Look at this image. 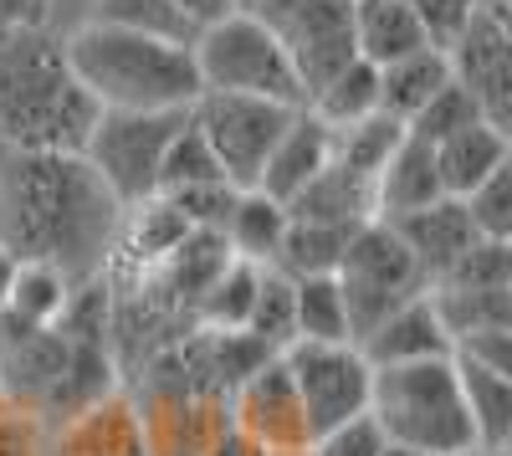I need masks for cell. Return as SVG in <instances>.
I'll return each mask as SVG.
<instances>
[{"label": "cell", "instance_id": "cell-15", "mask_svg": "<svg viewBox=\"0 0 512 456\" xmlns=\"http://www.w3.org/2000/svg\"><path fill=\"white\" fill-rule=\"evenodd\" d=\"M364 354L369 369H384V364H415V359H446L451 354V339H446V328L431 308V298H410L400 303L390 318H379L369 334L354 344Z\"/></svg>", "mask_w": 512, "mask_h": 456}, {"label": "cell", "instance_id": "cell-3", "mask_svg": "<svg viewBox=\"0 0 512 456\" xmlns=\"http://www.w3.org/2000/svg\"><path fill=\"white\" fill-rule=\"evenodd\" d=\"M62 57L77 88L108 113H175L200 98L195 57L175 41L88 21L62 41Z\"/></svg>", "mask_w": 512, "mask_h": 456}, {"label": "cell", "instance_id": "cell-12", "mask_svg": "<svg viewBox=\"0 0 512 456\" xmlns=\"http://www.w3.org/2000/svg\"><path fill=\"white\" fill-rule=\"evenodd\" d=\"M226 405H231V426H236L246 441L262 446L267 456H272V451H303V446H313L308 421H303V405H297V390H292V375H287L282 354H272V359L256 364L251 375L226 395Z\"/></svg>", "mask_w": 512, "mask_h": 456}, {"label": "cell", "instance_id": "cell-44", "mask_svg": "<svg viewBox=\"0 0 512 456\" xmlns=\"http://www.w3.org/2000/svg\"><path fill=\"white\" fill-rule=\"evenodd\" d=\"M384 456H425V451H410V446H384Z\"/></svg>", "mask_w": 512, "mask_h": 456}, {"label": "cell", "instance_id": "cell-24", "mask_svg": "<svg viewBox=\"0 0 512 456\" xmlns=\"http://www.w3.org/2000/svg\"><path fill=\"white\" fill-rule=\"evenodd\" d=\"M282 231H287V205H277L262 190H236V205H231V216L221 226L231 257L256 262V267H272L277 246H282Z\"/></svg>", "mask_w": 512, "mask_h": 456}, {"label": "cell", "instance_id": "cell-29", "mask_svg": "<svg viewBox=\"0 0 512 456\" xmlns=\"http://www.w3.org/2000/svg\"><path fill=\"white\" fill-rule=\"evenodd\" d=\"M98 26L113 31H134V36H154V41H175V47H190L195 41V21H185L169 0H93V16Z\"/></svg>", "mask_w": 512, "mask_h": 456}, {"label": "cell", "instance_id": "cell-34", "mask_svg": "<svg viewBox=\"0 0 512 456\" xmlns=\"http://www.w3.org/2000/svg\"><path fill=\"white\" fill-rule=\"evenodd\" d=\"M482 118V108H477V98L461 88V82L451 77L446 88L425 103L410 123H405V134L410 139H420V144H441V139H451V134H461V129H472V123Z\"/></svg>", "mask_w": 512, "mask_h": 456}, {"label": "cell", "instance_id": "cell-1", "mask_svg": "<svg viewBox=\"0 0 512 456\" xmlns=\"http://www.w3.org/2000/svg\"><path fill=\"white\" fill-rule=\"evenodd\" d=\"M118 205L82 154H0V246L16 262H52L67 282L103 272Z\"/></svg>", "mask_w": 512, "mask_h": 456}, {"label": "cell", "instance_id": "cell-13", "mask_svg": "<svg viewBox=\"0 0 512 456\" xmlns=\"http://www.w3.org/2000/svg\"><path fill=\"white\" fill-rule=\"evenodd\" d=\"M62 369H67V339L52 323H26L0 308V390L16 410L41 416Z\"/></svg>", "mask_w": 512, "mask_h": 456}, {"label": "cell", "instance_id": "cell-30", "mask_svg": "<svg viewBox=\"0 0 512 456\" xmlns=\"http://www.w3.org/2000/svg\"><path fill=\"white\" fill-rule=\"evenodd\" d=\"M67 293H72V282L52 262H16L11 287H6V303H0V308L26 318V323H57Z\"/></svg>", "mask_w": 512, "mask_h": 456}, {"label": "cell", "instance_id": "cell-26", "mask_svg": "<svg viewBox=\"0 0 512 456\" xmlns=\"http://www.w3.org/2000/svg\"><path fill=\"white\" fill-rule=\"evenodd\" d=\"M303 108L313 118H323L333 134L349 129V123H359V118H369V113H379V67H369L364 57H354L338 77H328Z\"/></svg>", "mask_w": 512, "mask_h": 456}, {"label": "cell", "instance_id": "cell-19", "mask_svg": "<svg viewBox=\"0 0 512 456\" xmlns=\"http://www.w3.org/2000/svg\"><path fill=\"white\" fill-rule=\"evenodd\" d=\"M441 200V175H436V154L420 139H400L395 154L384 159V170L374 175V221H400L410 211Z\"/></svg>", "mask_w": 512, "mask_h": 456}, {"label": "cell", "instance_id": "cell-41", "mask_svg": "<svg viewBox=\"0 0 512 456\" xmlns=\"http://www.w3.org/2000/svg\"><path fill=\"white\" fill-rule=\"evenodd\" d=\"M185 21H195V26H210V21H221L226 11H236L231 0H169Z\"/></svg>", "mask_w": 512, "mask_h": 456}, {"label": "cell", "instance_id": "cell-23", "mask_svg": "<svg viewBox=\"0 0 512 456\" xmlns=\"http://www.w3.org/2000/svg\"><path fill=\"white\" fill-rule=\"evenodd\" d=\"M451 82V62L446 52L425 47L415 57H400L390 67H379V113H390L395 123H410L425 103Z\"/></svg>", "mask_w": 512, "mask_h": 456}, {"label": "cell", "instance_id": "cell-47", "mask_svg": "<svg viewBox=\"0 0 512 456\" xmlns=\"http://www.w3.org/2000/svg\"><path fill=\"white\" fill-rule=\"evenodd\" d=\"M466 456H482V451H466Z\"/></svg>", "mask_w": 512, "mask_h": 456}, {"label": "cell", "instance_id": "cell-21", "mask_svg": "<svg viewBox=\"0 0 512 456\" xmlns=\"http://www.w3.org/2000/svg\"><path fill=\"white\" fill-rule=\"evenodd\" d=\"M456 380H461L466 416H472L477 451L482 456H507V441H512V375H497V369H482L472 359H456Z\"/></svg>", "mask_w": 512, "mask_h": 456}, {"label": "cell", "instance_id": "cell-5", "mask_svg": "<svg viewBox=\"0 0 512 456\" xmlns=\"http://www.w3.org/2000/svg\"><path fill=\"white\" fill-rule=\"evenodd\" d=\"M200 93H246L303 108V82L292 72V57L282 41L256 21L251 11H226L221 21H210L190 41Z\"/></svg>", "mask_w": 512, "mask_h": 456}, {"label": "cell", "instance_id": "cell-8", "mask_svg": "<svg viewBox=\"0 0 512 456\" xmlns=\"http://www.w3.org/2000/svg\"><path fill=\"white\" fill-rule=\"evenodd\" d=\"M251 16L287 47L292 72L303 82V103L359 57L354 52V0H256Z\"/></svg>", "mask_w": 512, "mask_h": 456}, {"label": "cell", "instance_id": "cell-33", "mask_svg": "<svg viewBox=\"0 0 512 456\" xmlns=\"http://www.w3.org/2000/svg\"><path fill=\"white\" fill-rule=\"evenodd\" d=\"M216 180H226L221 164H216V154H210L205 134L195 129L190 113H185V123L175 129V139H169V149H164V159H159V195L190 190V185H216Z\"/></svg>", "mask_w": 512, "mask_h": 456}, {"label": "cell", "instance_id": "cell-27", "mask_svg": "<svg viewBox=\"0 0 512 456\" xmlns=\"http://www.w3.org/2000/svg\"><path fill=\"white\" fill-rule=\"evenodd\" d=\"M292 308H297V339L303 344H354L349 308H344V293H338L333 272L292 282Z\"/></svg>", "mask_w": 512, "mask_h": 456}, {"label": "cell", "instance_id": "cell-18", "mask_svg": "<svg viewBox=\"0 0 512 456\" xmlns=\"http://www.w3.org/2000/svg\"><path fill=\"white\" fill-rule=\"evenodd\" d=\"M57 451H62V456H149L134 400H128L123 390H113V395H103L98 405L67 416Z\"/></svg>", "mask_w": 512, "mask_h": 456}, {"label": "cell", "instance_id": "cell-32", "mask_svg": "<svg viewBox=\"0 0 512 456\" xmlns=\"http://www.w3.org/2000/svg\"><path fill=\"white\" fill-rule=\"evenodd\" d=\"M241 334H251L267 354H282L297 344V308H292V277L282 272H262V287H256V303H251V318Z\"/></svg>", "mask_w": 512, "mask_h": 456}, {"label": "cell", "instance_id": "cell-35", "mask_svg": "<svg viewBox=\"0 0 512 456\" xmlns=\"http://www.w3.org/2000/svg\"><path fill=\"white\" fill-rule=\"evenodd\" d=\"M482 241H512V159L461 200Z\"/></svg>", "mask_w": 512, "mask_h": 456}, {"label": "cell", "instance_id": "cell-39", "mask_svg": "<svg viewBox=\"0 0 512 456\" xmlns=\"http://www.w3.org/2000/svg\"><path fill=\"white\" fill-rule=\"evenodd\" d=\"M0 456H36V416L6 405L0 410Z\"/></svg>", "mask_w": 512, "mask_h": 456}, {"label": "cell", "instance_id": "cell-31", "mask_svg": "<svg viewBox=\"0 0 512 456\" xmlns=\"http://www.w3.org/2000/svg\"><path fill=\"white\" fill-rule=\"evenodd\" d=\"M400 139H405V123H395L390 113H369V118H359V123H349V129L333 134V159L344 164V170L374 180Z\"/></svg>", "mask_w": 512, "mask_h": 456}, {"label": "cell", "instance_id": "cell-43", "mask_svg": "<svg viewBox=\"0 0 512 456\" xmlns=\"http://www.w3.org/2000/svg\"><path fill=\"white\" fill-rule=\"evenodd\" d=\"M472 6H477V11H502V16H507V0H472Z\"/></svg>", "mask_w": 512, "mask_h": 456}, {"label": "cell", "instance_id": "cell-6", "mask_svg": "<svg viewBox=\"0 0 512 456\" xmlns=\"http://www.w3.org/2000/svg\"><path fill=\"white\" fill-rule=\"evenodd\" d=\"M190 108L175 113H98L88 144H82V164L98 175V185L113 195L118 211L159 195V159L175 139V129L185 123Z\"/></svg>", "mask_w": 512, "mask_h": 456}, {"label": "cell", "instance_id": "cell-28", "mask_svg": "<svg viewBox=\"0 0 512 456\" xmlns=\"http://www.w3.org/2000/svg\"><path fill=\"white\" fill-rule=\"evenodd\" d=\"M354 231H338V226H308V221H287L282 231V246L272 257V272L303 282V277H328L338 267V257H344Z\"/></svg>", "mask_w": 512, "mask_h": 456}, {"label": "cell", "instance_id": "cell-46", "mask_svg": "<svg viewBox=\"0 0 512 456\" xmlns=\"http://www.w3.org/2000/svg\"><path fill=\"white\" fill-rule=\"evenodd\" d=\"M272 456H308V446L303 451H272Z\"/></svg>", "mask_w": 512, "mask_h": 456}, {"label": "cell", "instance_id": "cell-20", "mask_svg": "<svg viewBox=\"0 0 512 456\" xmlns=\"http://www.w3.org/2000/svg\"><path fill=\"white\" fill-rule=\"evenodd\" d=\"M436 154V175H441V195L446 200H466L487 175H497L502 164L512 159L507 129H492L487 118H477L472 129H461L441 144H431Z\"/></svg>", "mask_w": 512, "mask_h": 456}, {"label": "cell", "instance_id": "cell-2", "mask_svg": "<svg viewBox=\"0 0 512 456\" xmlns=\"http://www.w3.org/2000/svg\"><path fill=\"white\" fill-rule=\"evenodd\" d=\"M98 113L47 31L0 36V154H82Z\"/></svg>", "mask_w": 512, "mask_h": 456}, {"label": "cell", "instance_id": "cell-36", "mask_svg": "<svg viewBox=\"0 0 512 456\" xmlns=\"http://www.w3.org/2000/svg\"><path fill=\"white\" fill-rule=\"evenodd\" d=\"M159 200L175 205V211L185 216V226H190V231H221V226H226V216H231V205H236V190H231L226 180H216V185L169 190V195H159Z\"/></svg>", "mask_w": 512, "mask_h": 456}, {"label": "cell", "instance_id": "cell-40", "mask_svg": "<svg viewBox=\"0 0 512 456\" xmlns=\"http://www.w3.org/2000/svg\"><path fill=\"white\" fill-rule=\"evenodd\" d=\"M47 0H0V36L6 31H41Z\"/></svg>", "mask_w": 512, "mask_h": 456}, {"label": "cell", "instance_id": "cell-14", "mask_svg": "<svg viewBox=\"0 0 512 456\" xmlns=\"http://www.w3.org/2000/svg\"><path fill=\"white\" fill-rule=\"evenodd\" d=\"M384 226L400 236V246L410 252V262H415V272H420L425 287L441 282L482 241L477 226H472V216H466V205L461 200H446V195L436 205H425V211H410V216L384 221Z\"/></svg>", "mask_w": 512, "mask_h": 456}, {"label": "cell", "instance_id": "cell-4", "mask_svg": "<svg viewBox=\"0 0 512 456\" xmlns=\"http://www.w3.org/2000/svg\"><path fill=\"white\" fill-rule=\"evenodd\" d=\"M369 421L390 446H410L425 456H466L477 451L472 416L461 400L456 359H415L384 364L369 380Z\"/></svg>", "mask_w": 512, "mask_h": 456}, {"label": "cell", "instance_id": "cell-10", "mask_svg": "<svg viewBox=\"0 0 512 456\" xmlns=\"http://www.w3.org/2000/svg\"><path fill=\"white\" fill-rule=\"evenodd\" d=\"M282 364L292 375L297 405H303L308 436H323L354 416H369V380L374 369L354 344H303L282 349Z\"/></svg>", "mask_w": 512, "mask_h": 456}, {"label": "cell", "instance_id": "cell-45", "mask_svg": "<svg viewBox=\"0 0 512 456\" xmlns=\"http://www.w3.org/2000/svg\"><path fill=\"white\" fill-rule=\"evenodd\" d=\"M231 6H236V11H251V6H256V0H231Z\"/></svg>", "mask_w": 512, "mask_h": 456}, {"label": "cell", "instance_id": "cell-42", "mask_svg": "<svg viewBox=\"0 0 512 456\" xmlns=\"http://www.w3.org/2000/svg\"><path fill=\"white\" fill-rule=\"evenodd\" d=\"M205 456H267V451H262V446H256V441H246V436H241V431L231 426V431H226V436H221L216 446H210Z\"/></svg>", "mask_w": 512, "mask_h": 456}, {"label": "cell", "instance_id": "cell-9", "mask_svg": "<svg viewBox=\"0 0 512 456\" xmlns=\"http://www.w3.org/2000/svg\"><path fill=\"white\" fill-rule=\"evenodd\" d=\"M292 113L297 108H287V103L246 98V93H200L190 103V123L205 134L231 190H256L262 164H267L272 144L282 139Z\"/></svg>", "mask_w": 512, "mask_h": 456}, {"label": "cell", "instance_id": "cell-11", "mask_svg": "<svg viewBox=\"0 0 512 456\" xmlns=\"http://www.w3.org/2000/svg\"><path fill=\"white\" fill-rule=\"evenodd\" d=\"M451 77L477 98L492 129H512V26L502 11H477L451 41Z\"/></svg>", "mask_w": 512, "mask_h": 456}, {"label": "cell", "instance_id": "cell-22", "mask_svg": "<svg viewBox=\"0 0 512 456\" xmlns=\"http://www.w3.org/2000/svg\"><path fill=\"white\" fill-rule=\"evenodd\" d=\"M354 52L369 67H390L425 52V31L405 0H354Z\"/></svg>", "mask_w": 512, "mask_h": 456}, {"label": "cell", "instance_id": "cell-38", "mask_svg": "<svg viewBox=\"0 0 512 456\" xmlns=\"http://www.w3.org/2000/svg\"><path fill=\"white\" fill-rule=\"evenodd\" d=\"M384 446H390V441H384V431H379L369 416H354V421H344V426L313 436L308 456H384Z\"/></svg>", "mask_w": 512, "mask_h": 456}, {"label": "cell", "instance_id": "cell-37", "mask_svg": "<svg viewBox=\"0 0 512 456\" xmlns=\"http://www.w3.org/2000/svg\"><path fill=\"white\" fill-rule=\"evenodd\" d=\"M405 6L425 31V47H436V52H451V41L466 31V21L477 16L472 0H405Z\"/></svg>", "mask_w": 512, "mask_h": 456}, {"label": "cell", "instance_id": "cell-7", "mask_svg": "<svg viewBox=\"0 0 512 456\" xmlns=\"http://www.w3.org/2000/svg\"><path fill=\"white\" fill-rule=\"evenodd\" d=\"M333 277H338V293H344V308H349L354 344L369 334L379 318H390L400 303H410V298L425 293V282H420L410 252H405L400 236L384 226V221H364L349 236V246H344V257H338Z\"/></svg>", "mask_w": 512, "mask_h": 456}, {"label": "cell", "instance_id": "cell-17", "mask_svg": "<svg viewBox=\"0 0 512 456\" xmlns=\"http://www.w3.org/2000/svg\"><path fill=\"white\" fill-rule=\"evenodd\" d=\"M287 221L359 231L364 221H374V180H364V175L344 170L338 159H328L323 170L287 200Z\"/></svg>", "mask_w": 512, "mask_h": 456}, {"label": "cell", "instance_id": "cell-25", "mask_svg": "<svg viewBox=\"0 0 512 456\" xmlns=\"http://www.w3.org/2000/svg\"><path fill=\"white\" fill-rule=\"evenodd\" d=\"M262 272H267V267L231 257V262L216 272V282H210L205 293H200V303H195V328L241 334L246 318H251V303H256V287H262Z\"/></svg>", "mask_w": 512, "mask_h": 456}, {"label": "cell", "instance_id": "cell-16", "mask_svg": "<svg viewBox=\"0 0 512 456\" xmlns=\"http://www.w3.org/2000/svg\"><path fill=\"white\" fill-rule=\"evenodd\" d=\"M333 159V129L323 118H313L308 108H297L292 118H287V129H282V139L272 144V154H267V164H262V180H256V190L262 195H272L277 205H287L297 190H303L323 164Z\"/></svg>", "mask_w": 512, "mask_h": 456}]
</instances>
